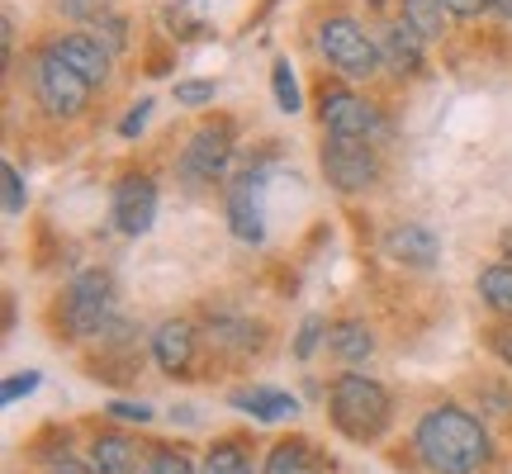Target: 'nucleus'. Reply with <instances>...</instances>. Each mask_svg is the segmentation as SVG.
Wrapping results in <instances>:
<instances>
[{"label": "nucleus", "instance_id": "412c9836", "mask_svg": "<svg viewBox=\"0 0 512 474\" xmlns=\"http://www.w3.org/2000/svg\"><path fill=\"white\" fill-rule=\"evenodd\" d=\"M204 474H256L252 451L242 437H219L204 451Z\"/></svg>", "mask_w": 512, "mask_h": 474}, {"label": "nucleus", "instance_id": "cd10ccee", "mask_svg": "<svg viewBox=\"0 0 512 474\" xmlns=\"http://www.w3.org/2000/svg\"><path fill=\"white\" fill-rule=\"evenodd\" d=\"M214 95H219L214 81H176V105H185V110H204V105H214Z\"/></svg>", "mask_w": 512, "mask_h": 474}, {"label": "nucleus", "instance_id": "f704fd0d", "mask_svg": "<svg viewBox=\"0 0 512 474\" xmlns=\"http://www.w3.org/2000/svg\"><path fill=\"white\" fill-rule=\"evenodd\" d=\"M489 5V15H498V19H512V0H484Z\"/></svg>", "mask_w": 512, "mask_h": 474}, {"label": "nucleus", "instance_id": "6e6552de", "mask_svg": "<svg viewBox=\"0 0 512 474\" xmlns=\"http://www.w3.org/2000/svg\"><path fill=\"white\" fill-rule=\"evenodd\" d=\"M318 119L337 138H370V143L384 138V114L370 105L366 95L342 91V86H323L318 91Z\"/></svg>", "mask_w": 512, "mask_h": 474}, {"label": "nucleus", "instance_id": "20e7f679", "mask_svg": "<svg viewBox=\"0 0 512 474\" xmlns=\"http://www.w3.org/2000/svg\"><path fill=\"white\" fill-rule=\"evenodd\" d=\"M318 53L328 57V67H337L347 81H370V76L384 72L380 38L351 15H328L318 24Z\"/></svg>", "mask_w": 512, "mask_h": 474}, {"label": "nucleus", "instance_id": "2eb2a0df", "mask_svg": "<svg viewBox=\"0 0 512 474\" xmlns=\"http://www.w3.org/2000/svg\"><path fill=\"white\" fill-rule=\"evenodd\" d=\"M67 67H76V72L86 76L91 86H105L110 81V72H114V53L100 43L95 34H57L53 43H48Z\"/></svg>", "mask_w": 512, "mask_h": 474}, {"label": "nucleus", "instance_id": "9b49d317", "mask_svg": "<svg viewBox=\"0 0 512 474\" xmlns=\"http://www.w3.org/2000/svg\"><path fill=\"white\" fill-rule=\"evenodd\" d=\"M86 460L95 465V474H152V446L128 432H95L86 446Z\"/></svg>", "mask_w": 512, "mask_h": 474}, {"label": "nucleus", "instance_id": "a878e982", "mask_svg": "<svg viewBox=\"0 0 512 474\" xmlns=\"http://www.w3.org/2000/svg\"><path fill=\"white\" fill-rule=\"evenodd\" d=\"M91 29H95V38H100V43H105L110 53H124V48H128V19L119 15V10L100 15V19L91 24Z\"/></svg>", "mask_w": 512, "mask_h": 474}, {"label": "nucleus", "instance_id": "0eeeda50", "mask_svg": "<svg viewBox=\"0 0 512 474\" xmlns=\"http://www.w3.org/2000/svg\"><path fill=\"white\" fill-rule=\"evenodd\" d=\"M228 162H233V124H223V119L219 124H200L181 152V181L190 190L219 185L228 176Z\"/></svg>", "mask_w": 512, "mask_h": 474}, {"label": "nucleus", "instance_id": "aec40b11", "mask_svg": "<svg viewBox=\"0 0 512 474\" xmlns=\"http://www.w3.org/2000/svg\"><path fill=\"white\" fill-rule=\"evenodd\" d=\"M479 299H484V309L498 313V318H512V266L508 261H489L475 280Z\"/></svg>", "mask_w": 512, "mask_h": 474}, {"label": "nucleus", "instance_id": "bb28decb", "mask_svg": "<svg viewBox=\"0 0 512 474\" xmlns=\"http://www.w3.org/2000/svg\"><path fill=\"white\" fill-rule=\"evenodd\" d=\"M0 185H5V219H19V214H24V200H29L19 166H10V162L0 166Z\"/></svg>", "mask_w": 512, "mask_h": 474}, {"label": "nucleus", "instance_id": "f257e3e1", "mask_svg": "<svg viewBox=\"0 0 512 474\" xmlns=\"http://www.w3.org/2000/svg\"><path fill=\"white\" fill-rule=\"evenodd\" d=\"M413 456L432 474H479L494 465V437L479 413L460 403H437L413 427Z\"/></svg>", "mask_w": 512, "mask_h": 474}, {"label": "nucleus", "instance_id": "5701e85b", "mask_svg": "<svg viewBox=\"0 0 512 474\" xmlns=\"http://www.w3.org/2000/svg\"><path fill=\"white\" fill-rule=\"evenodd\" d=\"M271 91H275V110H285V114H299L304 110V95H299V81H294L290 72V62L280 57L271 67Z\"/></svg>", "mask_w": 512, "mask_h": 474}, {"label": "nucleus", "instance_id": "f3484780", "mask_svg": "<svg viewBox=\"0 0 512 474\" xmlns=\"http://www.w3.org/2000/svg\"><path fill=\"white\" fill-rule=\"evenodd\" d=\"M233 408H242L252 422H285L299 413V399L290 389H271V384H247V389H233L228 394Z\"/></svg>", "mask_w": 512, "mask_h": 474}, {"label": "nucleus", "instance_id": "6ab92c4d", "mask_svg": "<svg viewBox=\"0 0 512 474\" xmlns=\"http://www.w3.org/2000/svg\"><path fill=\"white\" fill-rule=\"evenodd\" d=\"M399 19L408 29H418L427 43L446 38V29H451V10L441 0H399Z\"/></svg>", "mask_w": 512, "mask_h": 474}, {"label": "nucleus", "instance_id": "393cba45", "mask_svg": "<svg viewBox=\"0 0 512 474\" xmlns=\"http://www.w3.org/2000/svg\"><path fill=\"white\" fill-rule=\"evenodd\" d=\"M328 328L332 323H323V318H304V323H299V337H294V361L299 365L313 361L318 342H328Z\"/></svg>", "mask_w": 512, "mask_h": 474}, {"label": "nucleus", "instance_id": "4468645a", "mask_svg": "<svg viewBox=\"0 0 512 474\" xmlns=\"http://www.w3.org/2000/svg\"><path fill=\"white\" fill-rule=\"evenodd\" d=\"M375 38H380L384 72L399 76V81L422 76V48H427V38H422L418 29H408L403 19H394V24H380V29H375Z\"/></svg>", "mask_w": 512, "mask_h": 474}, {"label": "nucleus", "instance_id": "2f4dec72", "mask_svg": "<svg viewBox=\"0 0 512 474\" xmlns=\"http://www.w3.org/2000/svg\"><path fill=\"white\" fill-rule=\"evenodd\" d=\"M105 413H110L114 422H138V427H143V422H152V408H147V403H133V399H114Z\"/></svg>", "mask_w": 512, "mask_h": 474}, {"label": "nucleus", "instance_id": "39448f33", "mask_svg": "<svg viewBox=\"0 0 512 474\" xmlns=\"http://www.w3.org/2000/svg\"><path fill=\"white\" fill-rule=\"evenodd\" d=\"M91 91H95L91 81L76 67H67L53 48H43L34 57V95L48 119H81L86 105H91Z\"/></svg>", "mask_w": 512, "mask_h": 474}, {"label": "nucleus", "instance_id": "7ed1b4c3", "mask_svg": "<svg viewBox=\"0 0 512 474\" xmlns=\"http://www.w3.org/2000/svg\"><path fill=\"white\" fill-rule=\"evenodd\" d=\"M114 323V275L110 271H81L67 280L57 299V337L67 342H100Z\"/></svg>", "mask_w": 512, "mask_h": 474}, {"label": "nucleus", "instance_id": "7c9ffc66", "mask_svg": "<svg viewBox=\"0 0 512 474\" xmlns=\"http://www.w3.org/2000/svg\"><path fill=\"white\" fill-rule=\"evenodd\" d=\"M38 384H43V375H38V370H24V375H10V380L0 384V403H5V408H10V403L29 399V394H34Z\"/></svg>", "mask_w": 512, "mask_h": 474}, {"label": "nucleus", "instance_id": "4be33fe9", "mask_svg": "<svg viewBox=\"0 0 512 474\" xmlns=\"http://www.w3.org/2000/svg\"><path fill=\"white\" fill-rule=\"evenodd\" d=\"M209 342L247 356L252 347H261V332H256L252 323H242V318H223V313H214V318H209Z\"/></svg>", "mask_w": 512, "mask_h": 474}, {"label": "nucleus", "instance_id": "a211bd4d", "mask_svg": "<svg viewBox=\"0 0 512 474\" xmlns=\"http://www.w3.org/2000/svg\"><path fill=\"white\" fill-rule=\"evenodd\" d=\"M328 356L337 365H366L370 356H375V332H370V323H361V318H342V323H332L328 328Z\"/></svg>", "mask_w": 512, "mask_h": 474}, {"label": "nucleus", "instance_id": "c9c22d12", "mask_svg": "<svg viewBox=\"0 0 512 474\" xmlns=\"http://www.w3.org/2000/svg\"><path fill=\"white\" fill-rule=\"evenodd\" d=\"M498 256L512 266V228H503V237H498Z\"/></svg>", "mask_w": 512, "mask_h": 474}, {"label": "nucleus", "instance_id": "f8f14e48", "mask_svg": "<svg viewBox=\"0 0 512 474\" xmlns=\"http://www.w3.org/2000/svg\"><path fill=\"white\" fill-rule=\"evenodd\" d=\"M384 256L394 261V266H408V271H432L441 256V237L427 228V223H394L389 233H384Z\"/></svg>", "mask_w": 512, "mask_h": 474}, {"label": "nucleus", "instance_id": "c85d7f7f", "mask_svg": "<svg viewBox=\"0 0 512 474\" xmlns=\"http://www.w3.org/2000/svg\"><path fill=\"white\" fill-rule=\"evenodd\" d=\"M484 347L494 351L498 361L512 370V318H498V323H489V328H484Z\"/></svg>", "mask_w": 512, "mask_h": 474}, {"label": "nucleus", "instance_id": "9d476101", "mask_svg": "<svg viewBox=\"0 0 512 474\" xmlns=\"http://www.w3.org/2000/svg\"><path fill=\"white\" fill-rule=\"evenodd\" d=\"M195 356H200V328L190 318H166L152 332V361L171 380H190L195 375Z\"/></svg>", "mask_w": 512, "mask_h": 474}, {"label": "nucleus", "instance_id": "f03ea898", "mask_svg": "<svg viewBox=\"0 0 512 474\" xmlns=\"http://www.w3.org/2000/svg\"><path fill=\"white\" fill-rule=\"evenodd\" d=\"M328 418L332 432L351 446H375L394 427V394L366 370H342L328 384Z\"/></svg>", "mask_w": 512, "mask_h": 474}, {"label": "nucleus", "instance_id": "72a5a7b5", "mask_svg": "<svg viewBox=\"0 0 512 474\" xmlns=\"http://www.w3.org/2000/svg\"><path fill=\"white\" fill-rule=\"evenodd\" d=\"M441 5L451 10V19H479L484 10H489L484 0H441Z\"/></svg>", "mask_w": 512, "mask_h": 474}, {"label": "nucleus", "instance_id": "c756f323", "mask_svg": "<svg viewBox=\"0 0 512 474\" xmlns=\"http://www.w3.org/2000/svg\"><path fill=\"white\" fill-rule=\"evenodd\" d=\"M57 10L67 19H76V24H95L100 15H110L114 5L110 0H57Z\"/></svg>", "mask_w": 512, "mask_h": 474}, {"label": "nucleus", "instance_id": "473e14b6", "mask_svg": "<svg viewBox=\"0 0 512 474\" xmlns=\"http://www.w3.org/2000/svg\"><path fill=\"white\" fill-rule=\"evenodd\" d=\"M147 119H152V100H138V105L119 119V138H138V133L147 128Z\"/></svg>", "mask_w": 512, "mask_h": 474}, {"label": "nucleus", "instance_id": "b1692460", "mask_svg": "<svg viewBox=\"0 0 512 474\" xmlns=\"http://www.w3.org/2000/svg\"><path fill=\"white\" fill-rule=\"evenodd\" d=\"M152 474H204V465H195L181 446H162V441H152Z\"/></svg>", "mask_w": 512, "mask_h": 474}, {"label": "nucleus", "instance_id": "dca6fc26", "mask_svg": "<svg viewBox=\"0 0 512 474\" xmlns=\"http://www.w3.org/2000/svg\"><path fill=\"white\" fill-rule=\"evenodd\" d=\"M228 228L238 242H261L266 223H261V171H247L228 185Z\"/></svg>", "mask_w": 512, "mask_h": 474}, {"label": "nucleus", "instance_id": "1a4fd4ad", "mask_svg": "<svg viewBox=\"0 0 512 474\" xmlns=\"http://www.w3.org/2000/svg\"><path fill=\"white\" fill-rule=\"evenodd\" d=\"M157 204H162V195H157L152 176H124L110 195V219L124 237H143L157 223Z\"/></svg>", "mask_w": 512, "mask_h": 474}, {"label": "nucleus", "instance_id": "ddd939ff", "mask_svg": "<svg viewBox=\"0 0 512 474\" xmlns=\"http://www.w3.org/2000/svg\"><path fill=\"white\" fill-rule=\"evenodd\" d=\"M261 474H328V451L304 432H290V437L266 446Z\"/></svg>", "mask_w": 512, "mask_h": 474}, {"label": "nucleus", "instance_id": "423d86ee", "mask_svg": "<svg viewBox=\"0 0 512 474\" xmlns=\"http://www.w3.org/2000/svg\"><path fill=\"white\" fill-rule=\"evenodd\" d=\"M318 162H323V176H328L332 190H342V195H361L370 185L380 181V152L370 138H337L328 133V143L318 152Z\"/></svg>", "mask_w": 512, "mask_h": 474}]
</instances>
